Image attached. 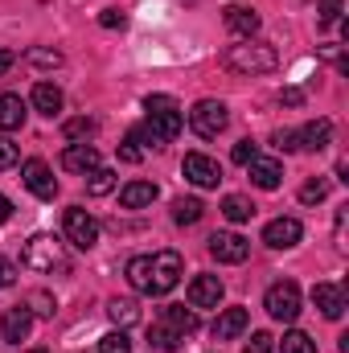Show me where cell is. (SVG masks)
Wrapping results in <instances>:
<instances>
[{
    "label": "cell",
    "instance_id": "6da1fadb",
    "mask_svg": "<svg viewBox=\"0 0 349 353\" xmlns=\"http://www.w3.org/2000/svg\"><path fill=\"white\" fill-rule=\"evenodd\" d=\"M222 62H226L235 74H271V70L279 66V54H275V46H267V41L243 37L239 46H226Z\"/></svg>",
    "mask_w": 349,
    "mask_h": 353
},
{
    "label": "cell",
    "instance_id": "7a4b0ae2",
    "mask_svg": "<svg viewBox=\"0 0 349 353\" xmlns=\"http://www.w3.org/2000/svg\"><path fill=\"white\" fill-rule=\"evenodd\" d=\"M144 111H148V128H152L165 144L181 136L185 115H181V103H177L173 94H148V99H144Z\"/></svg>",
    "mask_w": 349,
    "mask_h": 353
},
{
    "label": "cell",
    "instance_id": "3957f363",
    "mask_svg": "<svg viewBox=\"0 0 349 353\" xmlns=\"http://www.w3.org/2000/svg\"><path fill=\"white\" fill-rule=\"evenodd\" d=\"M185 275V263L177 251H157L148 255V296H169Z\"/></svg>",
    "mask_w": 349,
    "mask_h": 353
},
{
    "label": "cell",
    "instance_id": "277c9868",
    "mask_svg": "<svg viewBox=\"0 0 349 353\" xmlns=\"http://www.w3.org/2000/svg\"><path fill=\"white\" fill-rule=\"evenodd\" d=\"M226 123H230V111H226L222 99H201V103H193V111H189V128H193L201 140H218V136L226 132Z\"/></svg>",
    "mask_w": 349,
    "mask_h": 353
},
{
    "label": "cell",
    "instance_id": "5b68a950",
    "mask_svg": "<svg viewBox=\"0 0 349 353\" xmlns=\"http://www.w3.org/2000/svg\"><path fill=\"white\" fill-rule=\"evenodd\" d=\"M21 263L33 267V271H62L66 267V251H62V243L54 239V234H33L29 243H25V255H21Z\"/></svg>",
    "mask_w": 349,
    "mask_h": 353
},
{
    "label": "cell",
    "instance_id": "8992f818",
    "mask_svg": "<svg viewBox=\"0 0 349 353\" xmlns=\"http://www.w3.org/2000/svg\"><path fill=\"white\" fill-rule=\"evenodd\" d=\"M263 308H267L275 321L292 325V321L300 316V288H296L292 279H279V283H271V288H267V296H263Z\"/></svg>",
    "mask_w": 349,
    "mask_h": 353
},
{
    "label": "cell",
    "instance_id": "52a82bcc",
    "mask_svg": "<svg viewBox=\"0 0 349 353\" xmlns=\"http://www.w3.org/2000/svg\"><path fill=\"white\" fill-rule=\"evenodd\" d=\"M66 243L74 247V251H90L94 243H99V222L90 218L87 210H66Z\"/></svg>",
    "mask_w": 349,
    "mask_h": 353
},
{
    "label": "cell",
    "instance_id": "ba28073f",
    "mask_svg": "<svg viewBox=\"0 0 349 353\" xmlns=\"http://www.w3.org/2000/svg\"><path fill=\"white\" fill-rule=\"evenodd\" d=\"M181 173L189 176L197 189H218V181H222V165H218L214 157H206V152H189L185 165H181Z\"/></svg>",
    "mask_w": 349,
    "mask_h": 353
},
{
    "label": "cell",
    "instance_id": "9c48e42d",
    "mask_svg": "<svg viewBox=\"0 0 349 353\" xmlns=\"http://www.w3.org/2000/svg\"><path fill=\"white\" fill-rule=\"evenodd\" d=\"M210 255H214L218 263H247L251 243H247L243 234H235V230H218V234L210 239Z\"/></svg>",
    "mask_w": 349,
    "mask_h": 353
},
{
    "label": "cell",
    "instance_id": "30bf717a",
    "mask_svg": "<svg viewBox=\"0 0 349 353\" xmlns=\"http://www.w3.org/2000/svg\"><path fill=\"white\" fill-rule=\"evenodd\" d=\"M21 181H25V189H29L33 197H41V201H50V197L58 193V181H54V173H50V165L37 161V157L21 165Z\"/></svg>",
    "mask_w": 349,
    "mask_h": 353
},
{
    "label": "cell",
    "instance_id": "8fae6325",
    "mask_svg": "<svg viewBox=\"0 0 349 353\" xmlns=\"http://www.w3.org/2000/svg\"><path fill=\"white\" fill-rule=\"evenodd\" d=\"M185 300H189V308H218V300H222V279H218V275H193L189 288H185Z\"/></svg>",
    "mask_w": 349,
    "mask_h": 353
},
{
    "label": "cell",
    "instance_id": "7c38bea8",
    "mask_svg": "<svg viewBox=\"0 0 349 353\" xmlns=\"http://www.w3.org/2000/svg\"><path fill=\"white\" fill-rule=\"evenodd\" d=\"M300 234H304V226H300L296 218H275V222H267V226H263V243H267V247H275V251L296 247V243H300Z\"/></svg>",
    "mask_w": 349,
    "mask_h": 353
},
{
    "label": "cell",
    "instance_id": "4fadbf2b",
    "mask_svg": "<svg viewBox=\"0 0 349 353\" xmlns=\"http://www.w3.org/2000/svg\"><path fill=\"white\" fill-rule=\"evenodd\" d=\"M29 329H33V312H29L25 304L8 308V312L0 316V337H4L8 345H21V341L29 337Z\"/></svg>",
    "mask_w": 349,
    "mask_h": 353
},
{
    "label": "cell",
    "instance_id": "5bb4252c",
    "mask_svg": "<svg viewBox=\"0 0 349 353\" xmlns=\"http://www.w3.org/2000/svg\"><path fill=\"white\" fill-rule=\"evenodd\" d=\"M222 21H226V29H230L235 37H255L259 25H263V17L255 12V8H247V4H230Z\"/></svg>",
    "mask_w": 349,
    "mask_h": 353
},
{
    "label": "cell",
    "instance_id": "9a60e30c",
    "mask_svg": "<svg viewBox=\"0 0 349 353\" xmlns=\"http://www.w3.org/2000/svg\"><path fill=\"white\" fill-rule=\"evenodd\" d=\"M312 304H317L329 321H337V316L346 312V288H341V283H317V288H312Z\"/></svg>",
    "mask_w": 349,
    "mask_h": 353
},
{
    "label": "cell",
    "instance_id": "2e32d148",
    "mask_svg": "<svg viewBox=\"0 0 349 353\" xmlns=\"http://www.w3.org/2000/svg\"><path fill=\"white\" fill-rule=\"evenodd\" d=\"M62 169L66 173H94L99 169V148L94 144H70L66 152H62Z\"/></svg>",
    "mask_w": 349,
    "mask_h": 353
},
{
    "label": "cell",
    "instance_id": "e0dca14e",
    "mask_svg": "<svg viewBox=\"0 0 349 353\" xmlns=\"http://www.w3.org/2000/svg\"><path fill=\"white\" fill-rule=\"evenodd\" d=\"M329 140H333V123H329V119H312V123H304V128L296 132V144L308 148V152H325Z\"/></svg>",
    "mask_w": 349,
    "mask_h": 353
},
{
    "label": "cell",
    "instance_id": "ac0fdd59",
    "mask_svg": "<svg viewBox=\"0 0 349 353\" xmlns=\"http://www.w3.org/2000/svg\"><path fill=\"white\" fill-rule=\"evenodd\" d=\"M247 325H251V312H247V308H226V312H218V321H214V337H218V341H230V337H239Z\"/></svg>",
    "mask_w": 349,
    "mask_h": 353
},
{
    "label": "cell",
    "instance_id": "d6986e66",
    "mask_svg": "<svg viewBox=\"0 0 349 353\" xmlns=\"http://www.w3.org/2000/svg\"><path fill=\"white\" fill-rule=\"evenodd\" d=\"M247 169H251V181H255L259 189H279V181H283V165H279L275 157H255Z\"/></svg>",
    "mask_w": 349,
    "mask_h": 353
},
{
    "label": "cell",
    "instance_id": "ffe728a7",
    "mask_svg": "<svg viewBox=\"0 0 349 353\" xmlns=\"http://www.w3.org/2000/svg\"><path fill=\"white\" fill-rule=\"evenodd\" d=\"M152 201H157V185H152V181H132V185L119 189V205H123V210H144V205H152Z\"/></svg>",
    "mask_w": 349,
    "mask_h": 353
},
{
    "label": "cell",
    "instance_id": "44dd1931",
    "mask_svg": "<svg viewBox=\"0 0 349 353\" xmlns=\"http://www.w3.org/2000/svg\"><path fill=\"white\" fill-rule=\"evenodd\" d=\"M25 99L21 94H0V132H17L25 128Z\"/></svg>",
    "mask_w": 349,
    "mask_h": 353
},
{
    "label": "cell",
    "instance_id": "7402d4cb",
    "mask_svg": "<svg viewBox=\"0 0 349 353\" xmlns=\"http://www.w3.org/2000/svg\"><path fill=\"white\" fill-rule=\"evenodd\" d=\"M62 103H66V94L54 87V83H37V87H33V107H37L41 115H50V119H54V115L62 111Z\"/></svg>",
    "mask_w": 349,
    "mask_h": 353
},
{
    "label": "cell",
    "instance_id": "603a6c76",
    "mask_svg": "<svg viewBox=\"0 0 349 353\" xmlns=\"http://www.w3.org/2000/svg\"><path fill=\"white\" fill-rule=\"evenodd\" d=\"M222 214H226L230 222H251V218H255V201L243 197V193H230V197H222Z\"/></svg>",
    "mask_w": 349,
    "mask_h": 353
},
{
    "label": "cell",
    "instance_id": "cb8c5ba5",
    "mask_svg": "<svg viewBox=\"0 0 349 353\" xmlns=\"http://www.w3.org/2000/svg\"><path fill=\"white\" fill-rule=\"evenodd\" d=\"M165 325H173L177 333L189 337V333H197V312L185 308V304H169V308H165Z\"/></svg>",
    "mask_w": 349,
    "mask_h": 353
},
{
    "label": "cell",
    "instance_id": "d4e9b609",
    "mask_svg": "<svg viewBox=\"0 0 349 353\" xmlns=\"http://www.w3.org/2000/svg\"><path fill=\"white\" fill-rule=\"evenodd\" d=\"M148 341L157 345V350H165V353H177L181 345H185V333H177L173 325H152V333H148Z\"/></svg>",
    "mask_w": 349,
    "mask_h": 353
},
{
    "label": "cell",
    "instance_id": "484cf974",
    "mask_svg": "<svg viewBox=\"0 0 349 353\" xmlns=\"http://www.w3.org/2000/svg\"><path fill=\"white\" fill-rule=\"evenodd\" d=\"M201 201L197 197H177L173 201V222L177 226H193V222H201Z\"/></svg>",
    "mask_w": 349,
    "mask_h": 353
},
{
    "label": "cell",
    "instance_id": "4316f807",
    "mask_svg": "<svg viewBox=\"0 0 349 353\" xmlns=\"http://www.w3.org/2000/svg\"><path fill=\"white\" fill-rule=\"evenodd\" d=\"M107 316H111L119 329H128V325L140 321V308H136V300H111V304H107Z\"/></svg>",
    "mask_w": 349,
    "mask_h": 353
},
{
    "label": "cell",
    "instance_id": "83f0119b",
    "mask_svg": "<svg viewBox=\"0 0 349 353\" xmlns=\"http://www.w3.org/2000/svg\"><path fill=\"white\" fill-rule=\"evenodd\" d=\"M25 62H33V66H41V70H58L66 58H62L58 50H46V46H29V50H25Z\"/></svg>",
    "mask_w": 349,
    "mask_h": 353
},
{
    "label": "cell",
    "instance_id": "f1b7e54d",
    "mask_svg": "<svg viewBox=\"0 0 349 353\" xmlns=\"http://www.w3.org/2000/svg\"><path fill=\"white\" fill-rule=\"evenodd\" d=\"M128 283L148 296V255H132L128 259Z\"/></svg>",
    "mask_w": 349,
    "mask_h": 353
},
{
    "label": "cell",
    "instance_id": "f546056e",
    "mask_svg": "<svg viewBox=\"0 0 349 353\" xmlns=\"http://www.w3.org/2000/svg\"><path fill=\"white\" fill-rule=\"evenodd\" d=\"M62 132H66V140H90V136L99 132V119H90V115L66 119V123H62Z\"/></svg>",
    "mask_w": 349,
    "mask_h": 353
},
{
    "label": "cell",
    "instance_id": "4dcf8cb0",
    "mask_svg": "<svg viewBox=\"0 0 349 353\" xmlns=\"http://www.w3.org/2000/svg\"><path fill=\"white\" fill-rule=\"evenodd\" d=\"M279 353H317V341H312L308 333L292 329V333H283V341H279Z\"/></svg>",
    "mask_w": 349,
    "mask_h": 353
},
{
    "label": "cell",
    "instance_id": "1f68e13d",
    "mask_svg": "<svg viewBox=\"0 0 349 353\" xmlns=\"http://www.w3.org/2000/svg\"><path fill=\"white\" fill-rule=\"evenodd\" d=\"M87 176H90V181H87L90 197H103V193H111V189H115V173H111V169H103V165H99L94 173H87Z\"/></svg>",
    "mask_w": 349,
    "mask_h": 353
},
{
    "label": "cell",
    "instance_id": "d6a6232c",
    "mask_svg": "<svg viewBox=\"0 0 349 353\" xmlns=\"http://www.w3.org/2000/svg\"><path fill=\"white\" fill-rule=\"evenodd\" d=\"M325 197H329V181L312 176V181L300 185V201H304V205H317V201H325Z\"/></svg>",
    "mask_w": 349,
    "mask_h": 353
},
{
    "label": "cell",
    "instance_id": "836d02e7",
    "mask_svg": "<svg viewBox=\"0 0 349 353\" xmlns=\"http://www.w3.org/2000/svg\"><path fill=\"white\" fill-rule=\"evenodd\" d=\"M25 308H29L33 316H54V312H58V304H54V296H50V292H29Z\"/></svg>",
    "mask_w": 349,
    "mask_h": 353
},
{
    "label": "cell",
    "instance_id": "e575fe53",
    "mask_svg": "<svg viewBox=\"0 0 349 353\" xmlns=\"http://www.w3.org/2000/svg\"><path fill=\"white\" fill-rule=\"evenodd\" d=\"M99 353H132V341H128V333H123V329L107 333V337L99 341Z\"/></svg>",
    "mask_w": 349,
    "mask_h": 353
},
{
    "label": "cell",
    "instance_id": "d590c367",
    "mask_svg": "<svg viewBox=\"0 0 349 353\" xmlns=\"http://www.w3.org/2000/svg\"><path fill=\"white\" fill-rule=\"evenodd\" d=\"M99 25H103V29H123V25H128V12H123V8H103V12H99Z\"/></svg>",
    "mask_w": 349,
    "mask_h": 353
},
{
    "label": "cell",
    "instance_id": "8d00e7d4",
    "mask_svg": "<svg viewBox=\"0 0 349 353\" xmlns=\"http://www.w3.org/2000/svg\"><path fill=\"white\" fill-rule=\"evenodd\" d=\"M255 157H259V144L255 140H239L235 144V165H251Z\"/></svg>",
    "mask_w": 349,
    "mask_h": 353
},
{
    "label": "cell",
    "instance_id": "74e56055",
    "mask_svg": "<svg viewBox=\"0 0 349 353\" xmlns=\"http://www.w3.org/2000/svg\"><path fill=\"white\" fill-rule=\"evenodd\" d=\"M17 161H21V148H17L8 136H0V169H12Z\"/></svg>",
    "mask_w": 349,
    "mask_h": 353
},
{
    "label": "cell",
    "instance_id": "f35d334b",
    "mask_svg": "<svg viewBox=\"0 0 349 353\" xmlns=\"http://www.w3.org/2000/svg\"><path fill=\"white\" fill-rule=\"evenodd\" d=\"M271 350H275V337H271V333H251L247 353H271Z\"/></svg>",
    "mask_w": 349,
    "mask_h": 353
},
{
    "label": "cell",
    "instance_id": "ab89813d",
    "mask_svg": "<svg viewBox=\"0 0 349 353\" xmlns=\"http://www.w3.org/2000/svg\"><path fill=\"white\" fill-rule=\"evenodd\" d=\"M271 144H275L279 152H296V148H300V144H296V132H288V128H279V132L271 136Z\"/></svg>",
    "mask_w": 349,
    "mask_h": 353
},
{
    "label": "cell",
    "instance_id": "60d3db41",
    "mask_svg": "<svg viewBox=\"0 0 349 353\" xmlns=\"http://www.w3.org/2000/svg\"><path fill=\"white\" fill-rule=\"evenodd\" d=\"M317 12H321V21H325V25H333V21H341V0H321V8H317Z\"/></svg>",
    "mask_w": 349,
    "mask_h": 353
},
{
    "label": "cell",
    "instance_id": "b9f144b4",
    "mask_svg": "<svg viewBox=\"0 0 349 353\" xmlns=\"http://www.w3.org/2000/svg\"><path fill=\"white\" fill-rule=\"evenodd\" d=\"M140 157H144V152H140V144H136V140H132V136H128V140H123V144H119V161H128V165H136V161H140Z\"/></svg>",
    "mask_w": 349,
    "mask_h": 353
},
{
    "label": "cell",
    "instance_id": "7bdbcfd3",
    "mask_svg": "<svg viewBox=\"0 0 349 353\" xmlns=\"http://www.w3.org/2000/svg\"><path fill=\"white\" fill-rule=\"evenodd\" d=\"M12 283H17V267H12V259L0 255V288H12Z\"/></svg>",
    "mask_w": 349,
    "mask_h": 353
},
{
    "label": "cell",
    "instance_id": "ee69618b",
    "mask_svg": "<svg viewBox=\"0 0 349 353\" xmlns=\"http://www.w3.org/2000/svg\"><path fill=\"white\" fill-rule=\"evenodd\" d=\"M279 103H288V107H300V103H304V90H300V87L279 90Z\"/></svg>",
    "mask_w": 349,
    "mask_h": 353
},
{
    "label": "cell",
    "instance_id": "f6af8a7d",
    "mask_svg": "<svg viewBox=\"0 0 349 353\" xmlns=\"http://www.w3.org/2000/svg\"><path fill=\"white\" fill-rule=\"evenodd\" d=\"M8 218H12V201H8V197H4V193H0V226H4V222H8Z\"/></svg>",
    "mask_w": 349,
    "mask_h": 353
},
{
    "label": "cell",
    "instance_id": "bcb514c9",
    "mask_svg": "<svg viewBox=\"0 0 349 353\" xmlns=\"http://www.w3.org/2000/svg\"><path fill=\"white\" fill-rule=\"evenodd\" d=\"M12 62H17V58H12L8 50H0V74H8V70H12Z\"/></svg>",
    "mask_w": 349,
    "mask_h": 353
}]
</instances>
